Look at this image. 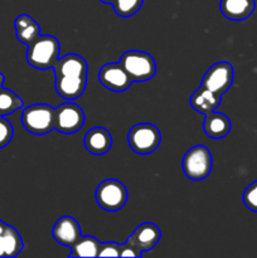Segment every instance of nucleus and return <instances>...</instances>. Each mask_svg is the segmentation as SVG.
Instances as JSON below:
<instances>
[{
	"instance_id": "obj_1",
	"label": "nucleus",
	"mask_w": 257,
	"mask_h": 258,
	"mask_svg": "<svg viewBox=\"0 0 257 258\" xmlns=\"http://www.w3.org/2000/svg\"><path fill=\"white\" fill-rule=\"evenodd\" d=\"M60 44L53 35H39L33 43L28 45L27 60L35 70L53 68L59 58Z\"/></svg>"
},
{
	"instance_id": "obj_2",
	"label": "nucleus",
	"mask_w": 257,
	"mask_h": 258,
	"mask_svg": "<svg viewBox=\"0 0 257 258\" xmlns=\"http://www.w3.org/2000/svg\"><path fill=\"white\" fill-rule=\"evenodd\" d=\"M120 64L133 82H145L156 73V63L153 55L143 50H127L120 58Z\"/></svg>"
},
{
	"instance_id": "obj_3",
	"label": "nucleus",
	"mask_w": 257,
	"mask_h": 258,
	"mask_svg": "<svg viewBox=\"0 0 257 258\" xmlns=\"http://www.w3.org/2000/svg\"><path fill=\"white\" fill-rule=\"evenodd\" d=\"M22 123L33 135H45L54 128V108L45 103L28 106L23 110Z\"/></svg>"
},
{
	"instance_id": "obj_4",
	"label": "nucleus",
	"mask_w": 257,
	"mask_h": 258,
	"mask_svg": "<svg viewBox=\"0 0 257 258\" xmlns=\"http://www.w3.org/2000/svg\"><path fill=\"white\" fill-rule=\"evenodd\" d=\"M183 171L191 180H203L211 174L212 154L204 145H196L189 149L183 158Z\"/></svg>"
},
{
	"instance_id": "obj_5",
	"label": "nucleus",
	"mask_w": 257,
	"mask_h": 258,
	"mask_svg": "<svg viewBox=\"0 0 257 258\" xmlns=\"http://www.w3.org/2000/svg\"><path fill=\"white\" fill-rule=\"evenodd\" d=\"M127 141L133 151L146 155L154 153L159 148L161 134L153 123H138L128 131Z\"/></svg>"
},
{
	"instance_id": "obj_6",
	"label": "nucleus",
	"mask_w": 257,
	"mask_h": 258,
	"mask_svg": "<svg viewBox=\"0 0 257 258\" xmlns=\"http://www.w3.org/2000/svg\"><path fill=\"white\" fill-rule=\"evenodd\" d=\"M96 202L107 212H116L123 208L127 202V190L121 181L107 179L98 184L95 193Z\"/></svg>"
},
{
	"instance_id": "obj_7",
	"label": "nucleus",
	"mask_w": 257,
	"mask_h": 258,
	"mask_svg": "<svg viewBox=\"0 0 257 258\" xmlns=\"http://www.w3.org/2000/svg\"><path fill=\"white\" fill-rule=\"evenodd\" d=\"M85 123V112L78 105L66 102L54 108V130L62 134H73Z\"/></svg>"
},
{
	"instance_id": "obj_8",
	"label": "nucleus",
	"mask_w": 257,
	"mask_h": 258,
	"mask_svg": "<svg viewBox=\"0 0 257 258\" xmlns=\"http://www.w3.org/2000/svg\"><path fill=\"white\" fill-rule=\"evenodd\" d=\"M233 67L228 62L214 63L209 70L204 73L202 86L208 88L212 92L222 96L229 90L233 83Z\"/></svg>"
},
{
	"instance_id": "obj_9",
	"label": "nucleus",
	"mask_w": 257,
	"mask_h": 258,
	"mask_svg": "<svg viewBox=\"0 0 257 258\" xmlns=\"http://www.w3.org/2000/svg\"><path fill=\"white\" fill-rule=\"evenodd\" d=\"M98 80L103 87L113 91V92H123V91L128 90L133 83V80L120 63L103 64L98 73Z\"/></svg>"
},
{
	"instance_id": "obj_10",
	"label": "nucleus",
	"mask_w": 257,
	"mask_h": 258,
	"mask_svg": "<svg viewBox=\"0 0 257 258\" xmlns=\"http://www.w3.org/2000/svg\"><path fill=\"white\" fill-rule=\"evenodd\" d=\"M52 234L58 243L71 247L81 237V227L73 217L63 216L53 226Z\"/></svg>"
},
{
	"instance_id": "obj_11",
	"label": "nucleus",
	"mask_w": 257,
	"mask_h": 258,
	"mask_svg": "<svg viewBox=\"0 0 257 258\" xmlns=\"http://www.w3.org/2000/svg\"><path fill=\"white\" fill-rule=\"evenodd\" d=\"M87 76H58L54 87L58 95L67 101L76 100L85 92Z\"/></svg>"
},
{
	"instance_id": "obj_12",
	"label": "nucleus",
	"mask_w": 257,
	"mask_h": 258,
	"mask_svg": "<svg viewBox=\"0 0 257 258\" xmlns=\"http://www.w3.org/2000/svg\"><path fill=\"white\" fill-rule=\"evenodd\" d=\"M85 148L93 155H103L112 146V138L106 128L96 126L87 131L85 135Z\"/></svg>"
},
{
	"instance_id": "obj_13",
	"label": "nucleus",
	"mask_w": 257,
	"mask_h": 258,
	"mask_svg": "<svg viewBox=\"0 0 257 258\" xmlns=\"http://www.w3.org/2000/svg\"><path fill=\"white\" fill-rule=\"evenodd\" d=\"M161 238V232L156 224L150 223V222H145V223L140 224L138 228L135 229L133 234L128 237L133 243H135L141 251H150L156 246Z\"/></svg>"
},
{
	"instance_id": "obj_14",
	"label": "nucleus",
	"mask_w": 257,
	"mask_h": 258,
	"mask_svg": "<svg viewBox=\"0 0 257 258\" xmlns=\"http://www.w3.org/2000/svg\"><path fill=\"white\" fill-rule=\"evenodd\" d=\"M219 7L227 19L241 22L253 13L256 3L254 0H221Z\"/></svg>"
},
{
	"instance_id": "obj_15",
	"label": "nucleus",
	"mask_w": 257,
	"mask_h": 258,
	"mask_svg": "<svg viewBox=\"0 0 257 258\" xmlns=\"http://www.w3.org/2000/svg\"><path fill=\"white\" fill-rule=\"evenodd\" d=\"M55 77L58 76H87V63L81 55L67 54L62 58H58L55 64L53 66Z\"/></svg>"
},
{
	"instance_id": "obj_16",
	"label": "nucleus",
	"mask_w": 257,
	"mask_h": 258,
	"mask_svg": "<svg viewBox=\"0 0 257 258\" xmlns=\"http://www.w3.org/2000/svg\"><path fill=\"white\" fill-rule=\"evenodd\" d=\"M190 105L199 113L208 115V113L216 111L217 107H219V105H221V96L201 86L191 95Z\"/></svg>"
},
{
	"instance_id": "obj_17",
	"label": "nucleus",
	"mask_w": 257,
	"mask_h": 258,
	"mask_svg": "<svg viewBox=\"0 0 257 258\" xmlns=\"http://www.w3.org/2000/svg\"><path fill=\"white\" fill-rule=\"evenodd\" d=\"M15 35L20 43L29 45L40 35L39 24L28 14H22L14 20Z\"/></svg>"
},
{
	"instance_id": "obj_18",
	"label": "nucleus",
	"mask_w": 257,
	"mask_h": 258,
	"mask_svg": "<svg viewBox=\"0 0 257 258\" xmlns=\"http://www.w3.org/2000/svg\"><path fill=\"white\" fill-rule=\"evenodd\" d=\"M203 130L207 136L212 139H223L231 131V121L224 113L213 112L206 115Z\"/></svg>"
},
{
	"instance_id": "obj_19",
	"label": "nucleus",
	"mask_w": 257,
	"mask_h": 258,
	"mask_svg": "<svg viewBox=\"0 0 257 258\" xmlns=\"http://www.w3.org/2000/svg\"><path fill=\"white\" fill-rule=\"evenodd\" d=\"M24 243L19 232L12 226H7L0 234V257H17L22 252Z\"/></svg>"
},
{
	"instance_id": "obj_20",
	"label": "nucleus",
	"mask_w": 257,
	"mask_h": 258,
	"mask_svg": "<svg viewBox=\"0 0 257 258\" xmlns=\"http://www.w3.org/2000/svg\"><path fill=\"white\" fill-rule=\"evenodd\" d=\"M101 243L93 236H81L71 246V257H98Z\"/></svg>"
},
{
	"instance_id": "obj_21",
	"label": "nucleus",
	"mask_w": 257,
	"mask_h": 258,
	"mask_svg": "<svg viewBox=\"0 0 257 258\" xmlns=\"http://www.w3.org/2000/svg\"><path fill=\"white\" fill-rule=\"evenodd\" d=\"M23 106H24V102L17 93L8 88H0V116L10 115L20 110Z\"/></svg>"
},
{
	"instance_id": "obj_22",
	"label": "nucleus",
	"mask_w": 257,
	"mask_h": 258,
	"mask_svg": "<svg viewBox=\"0 0 257 258\" xmlns=\"http://www.w3.org/2000/svg\"><path fill=\"white\" fill-rule=\"evenodd\" d=\"M144 0H113L112 7L116 14L121 18H130L143 7Z\"/></svg>"
},
{
	"instance_id": "obj_23",
	"label": "nucleus",
	"mask_w": 257,
	"mask_h": 258,
	"mask_svg": "<svg viewBox=\"0 0 257 258\" xmlns=\"http://www.w3.org/2000/svg\"><path fill=\"white\" fill-rule=\"evenodd\" d=\"M242 201L249 211L257 213V180L247 186L243 196H242Z\"/></svg>"
},
{
	"instance_id": "obj_24",
	"label": "nucleus",
	"mask_w": 257,
	"mask_h": 258,
	"mask_svg": "<svg viewBox=\"0 0 257 258\" xmlns=\"http://www.w3.org/2000/svg\"><path fill=\"white\" fill-rule=\"evenodd\" d=\"M13 135H14V128L12 123L4 116H0V149L5 148L12 141Z\"/></svg>"
},
{
	"instance_id": "obj_25",
	"label": "nucleus",
	"mask_w": 257,
	"mask_h": 258,
	"mask_svg": "<svg viewBox=\"0 0 257 258\" xmlns=\"http://www.w3.org/2000/svg\"><path fill=\"white\" fill-rule=\"evenodd\" d=\"M121 244L115 243V242H106L101 243L98 257H120Z\"/></svg>"
},
{
	"instance_id": "obj_26",
	"label": "nucleus",
	"mask_w": 257,
	"mask_h": 258,
	"mask_svg": "<svg viewBox=\"0 0 257 258\" xmlns=\"http://www.w3.org/2000/svg\"><path fill=\"white\" fill-rule=\"evenodd\" d=\"M143 251L135 243L127 239L123 244H121L120 257H141Z\"/></svg>"
},
{
	"instance_id": "obj_27",
	"label": "nucleus",
	"mask_w": 257,
	"mask_h": 258,
	"mask_svg": "<svg viewBox=\"0 0 257 258\" xmlns=\"http://www.w3.org/2000/svg\"><path fill=\"white\" fill-rule=\"evenodd\" d=\"M7 226H8V224L4 223V222H3L2 219H0V234H2L3 232L5 231V228H7Z\"/></svg>"
},
{
	"instance_id": "obj_28",
	"label": "nucleus",
	"mask_w": 257,
	"mask_h": 258,
	"mask_svg": "<svg viewBox=\"0 0 257 258\" xmlns=\"http://www.w3.org/2000/svg\"><path fill=\"white\" fill-rule=\"evenodd\" d=\"M4 81H5V77L3 73H0V88L3 87V85H4Z\"/></svg>"
},
{
	"instance_id": "obj_29",
	"label": "nucleus",
	"mask_w": 257,
	"mask_h": 258,
	"mask_svg": "<svg viewBox=\"0 0 257 258\" xmlns=\"http://www.w3.org/2000/svg\"><path fill=\"white\" fill-rule=\"evenodd\" d=\"M100 2L105 3V4H112V3H113V0H100Z\"/></svg>"
}]
</instances>
